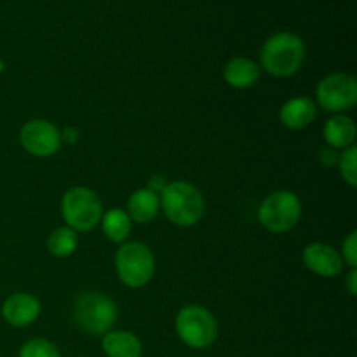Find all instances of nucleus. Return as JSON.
<instances>
[{
	"mask_svg": "<svg viewBox=\"0 0 357 357\" xmlns=\"http://www.w3.org/2000/svg\"><path fill=\"white\" fill-rule=\"evenodd\" d=\"M261 68L271 75L284 79L302 68L305 61V44L302 38L289 31H279L268 37L260 51Z\"/></svg>",
	"mask_w": 357,
	"mask_h": 357,
	"instance_id": "1",
	"label": "nucleus"
},
{
	"mask_svg": "<svg viewBox=\"0 0 357 357\" xmlns=\"http://www.w3.org/2000/svg\"><path fill=\"white\" fill-rule=\"evenodd\" d=\"M160 206L166 218L176 227H192L204 215V197L187 181H171L160 190Z\"/></svg>",
	"mask_w": 357,
	"mask_h": 357,
	"instance_id": "2",
	"label": "nucleus"
},
{
	"mask_svg": "<svg viewBox=\"0 0 357 357\" xmlns=\"http://www.w3.org/2000/svg\"><path fill=\"white\" fill-rule=\"evenodd\" d=\"M73 321L87 335L103 337L117 319V305L110 296L96 291L80 293L73 302Z\"/></svg>",
	"mask_w": 357,
	"mask_h": 357,
	"instance_id": "3",
	"label": "nucleus"
},
{
	"mask_svg": "<svg viewBox=\"0 0 357 357\" xmlns=\"http://www.w3.org/2000/svg\"><path fill=\"white\" fill-rule=\"evenodd\" d=\"M61 216L75 232H89L103 216L100 195L87 187H72L61 199Z\"/></svg>",
	"mask_w": 357,
	"mask_h": 357,
	"instance_id": "4",
	"label": "nucleus"
},
{
	"mask_svg": "<svg viewBox=\"0 0 357 357\" xmlns=\"http://www.w3.org/2000/svg\"><path fill=\"white\" fill-rule=\"evenodd\" d=\"M176 335L190 349H208L218 338V323L208 309L201 305H185L174 319Z\"/></svg>",
	"mask_w": 357,
	"mask_h": 357,
	"instance_id": "5",
	"label": "nucleus"
},
{
	"mask_svg": "<svg viewBox=\"0 0 357 357\" xmlns=\"http://www.w3.org/2000/svg\"><path fill=\"white\" fill-rule=\"evenodd\" d=\"M115 271L128 288H143L155 272L153 253L143 243H126L115 253Z\"/></svg>",
	"mask_w": 357,
	"mask_h": 357,
	"instance_id": "6",
	"label": "nucleus"
},
{
	"mask_svg": "<svg viewBox=\"0 0 357 357\" xmlns=\"http://www.w3.org/2000/svg\"><path fill=\"white\" fill-rule=\"evenodd\" d=\"M302 216V202L289 190L268 194L258 209V222L272 234L289 232Z\"/></svg>",
	"mask_w": 357,
	"mask_h": 357,
	"instance_id": "7",
	"label": "nucleus"
},
{
	"mask_svg": "<svg viewBox=\"0 0 357 357\" xmlns=\"http://www.w3.org/2000/svg\"><path fill=\"white\" fill-rule=\"evenodd\" d=\"M316 100L323 110L331 114H344L357 103V80L354 75L344 72L324 77L316 89Z\"/></svg>",
	"mask_w": 357,
	"mask_h": 357,
	"instance_id": "8",
	"label": "nucleus"
},
{
	"mask_svg": "<svg viewBox=\"0 0 357 357\" xmlns=\"http://www.w3.org/2000/svg\"><path fill=\"white\" fill-rule=\"evenodd\" d=\"M61 132L52 122L44 119L28 121L20 131V143L30 155L51 157L61 146Z\"/></svg>",
	"mask_w": 357,
	"mask_h": 357,
	"instance_id": "9",
	"label": "nucleus"
},
{
	"mask_svg": "<svg viewBox=\"0 0 357 357\" xmlns=\"http://www.w3.org/2000/svg\"><path fill=\"white\" fill-rule=\"evenodd\" d=\"M303 264L312 274L321 278H337L344 271L342 255L333 246L324 243H310L303 250Z\"/></svg>",
	"mask_w": 357,
	"mask_h": 357,
	"instance_id": "10",
	"label": "nucleus"
},
{
	"mask_svg": "<svg viewBox=\"0 0 357 357\" xmlns=\"http://www.w3.org/2000/svg\"><path fill=\"white\" fill-rule=\"evenodd\" d=\"M38 316H40V302L30 293H14L2 305V317L14 328L30 326Z\"/></svg>",
	"mask_w": 357,
	"mask_h": 357,
	"instance_id": "11",
	"label": "nucleus"
},
{
	"mask_svg": "<svg viewBox=\"0 0 357 357\" xmlns=\"http://www.w3.org/2000/svg\"><path fill=\"white\" fill-rule=\"evenodd\" d=\"M317 117V105L316 101L307 96H295L286 101L279 110V119L284 128L300 131L305 129L316 121Z\"/></svg>",
	"mask_w": 357,
	"mask_h": 357,
	"instance_id": "12",
	"label": "nucleus"
},
{
	"mask_svg": "<svg viewBox=\"0 0 357 357\" xmlns=\"http://www.w3.org/2000/svg\"><path fill=\"white\" fill-rule=\"evenodd\" d=\"M223 79L234 89H250L260 79V65L250 58L237 56L227 61Z\"/></svg>",
	"mask_w": 357,
	"mask_h": 357,
	"instance_id": "13",
	"label": "nucleus"
},
{
	"mask_svg": "<svg viewBox=\"0 0 357 357\" xmlns=\"http://www.w3.org/2000/svg\"><path fill=\"white\" fill-rule=\"evenodd\" d=\"M357 129L354 121L344 114H335L323 128L324 142L333 150H345L354 145Z\"/></svg>",
	"mask_w": 357,
	"mask_h": 357,
	"instance_id": "14",
	"label": "nucleus"
},
{
	"mask_svg": "<svg viewBox=\"0 0 357 357\" xmlns=\"http://www.w3.org/2000/svg\"><path fill=\"white\" fill-rule=\"evenodd\" d=\"M160 209L159 194L152 192L150 188H138L128 199V216L131 222L149 223L155 220Z\"/></svg>",
	"mask_w": 357,
	"mask_h": 357,
	"instance_id": "15",
	"label": "nucleus"
},
{
	"mask_svg": "<svg viewBox=\"0 0 357 357\" xmlns=\"http://www.w3.org/2000/svg\"><path fill=\"white\" fill-rule=\"evenodd\" d=\"M101 347L107 357H142L143 347L138 337L129 331H108L101 338Z\"/></svg>",
	"mask_w": 357,
	"mask_h": 357,
	"instance_id": "16",
	"label": "nucleus"
},
{
	"mask_svg": "<svg viewBox=\"0 0 357 357\" xmlns=\"http://www.w3.org/2000/svg\"><path fill=\"white\" fill-rule=\"evenodd\" d=\"M101 227H103V232L112 243H124L126 239L131 234L132 222L128 216V213L122 211V209L114 208L110 211L105 213L101 216Z\"/></svg>",
	"mask_w": 357,
	"mask_h": 357,
	"instance_id": "17",
	"label": "nucleus"
},
{
	"mask_svg": "<svg viewBox=\"0 0 357 357\" xmlns=\"http://www.w3.org/2000/svg\"><path fill=\"white\" fill-rule=\"evenodd\" d=\"M77 244H79V237H77L75 230L68 229V227H59L51 236L47 237V250L49 253L54 255L58 258H66L70 255L75 253Z\"/></svg>",
	"mask_w": 357,
	"mask_h": 357,
	"instance_id": "18",
	"label": "nucleus"
},
{
	"mask_svg": "<svg viewBox=\"0 0 357 357\" xmlns=\"http://www.w3.org/2000/svg\"><path fill=\"white\" fill-rule=\"evenodd\" d=\"M337 166L345 183H349L351 187H357V146L356 145L349 146V149H345L344 152L338 155Z\"/></svg>",
	"mask_w": 357,
	"mask_h": 357,
	"instance_id": "19",
	"label": "nucleus"
},
{
	"mask_svg": "<svg viewBox=\"0 0 357 357\" xmlns=\"http://www.w3.org/2000/svg\"><path fill=\"white\" fill-rule=\"evenodd\" d=\"M20 357H61L58 347L45 338H33L23 344L20 349Z\"/></svg>",
	"mask_w": 357,
	"mask_h": 357,
	"instance_id": "20",
	"label": "nucleus"
},
{
	"mask_svg": "<svg viewBox=\"0 0 357 357\" xmlns=\"http://www.w3.org/2000/svg\"><path fill=\"white\" fill-rule=\"evenodd\" d=\"M342 260L351 268L357 267V232L352 230L342 243Z\"/></svg>",
	"mask_w": 357,
	"mask_h": 357,
	"instance_id": "21",
	"label": "nucleus"
},
{
	"mask_svg": "<svg viewBox=\"0 0 357 357\" xmlns=\"http://www.w3.org/2000/svg\"><path fill=\"white\" fill-rule=\"evenodd\" d=\"M338 155H340V153H338L337 150H333V149H330V146H328V149L321 150L319 160H321V162H323V166L333 167V166H337Z\"/></svg>",
	"mask_w": 357,
	"mask_h": 357,
	"instance_id": "22",
	"label": "nucleus"
},
{
	"mask_svg": "<svg viewBox=\"0 0 357 357\" xmlns=\"http://www.w3.org/2000/svg\"><path fill=\"white\" fill-rule=\"evenodd\" d=\"M347 291L351 293L352 296H356V293H357V271L356 268H352V271L347 274Z\"/></svg>",
	"mask_w": 357,
	"mask_h": 357,
	"instance_id": "23",
	"label": "nucleus"
}]
</instances>
